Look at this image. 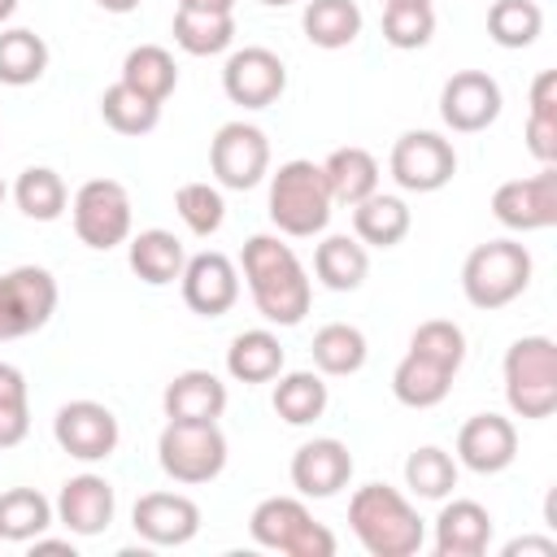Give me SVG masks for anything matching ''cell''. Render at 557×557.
Listing matches in <instances>:
<instances>
[{
	"instance_id": "obj_1",
	"label": "cell",
	"mask_w": 557,
	"mask_h": 557,
	"mask_svg": "<svg viewBox=\"0 0 557 557\" xmlns=\"http://www.w3.org/2000/svg\"><path fill=\"white\" fill-rule=\"evenodd\" d=\"M239 265H244L252 305L265 322H274V326L305 322L313 287H309V274H305L300 257L292 252V244H283L278 235H252L239 252Z\"/></svg>"
},
{
	"instance_id": "obj_2",
	"label": "cell",
	"mask_w": 557,
	"mask_h": 557,
	"mask_svg": "<svg viewBox=\"0 0 557 557\" xmlns=\"http://www.w3.org/2000/svg\"><path fill=\"white\" fill-rule=\"evenodd\" d=\"M348 527L370 557H413L426 540L418 509L387 483H366L352 492Z\"/></svg>"
},
{
	"instance_id": "obj_3",
	"label": "cell",
	"mask_w": 557,
	"mask_h": 557,
	"mask_svg": "<svg viewBox=\"0 0 557 557\" xmlns=\"http://www.w3.org/2000/svg\"><path fill=\"white\" fill-rule=\"evenodd\" d=\"M331 191H326V174L322 165L296 157V161H283L274 174H270V222L292 235V239H309L318 231H326L331 222Z\"/></svg>"
},
{
	"instance_id": "obj_4",
	"label": "cell",
	"mask_w": 557,
	"mask_h": 557,
	"mask_svg": "<svg viewBox=\"0 0 557 557\" xmlns=\"http://www.w3.org/2000/svg\"><path fill=\"white\" fill-rule=\"evenodd\" d=\"M531 287V252L518 239H487L461 265V292L474 309H505Z\"/></svg>"
},
{
	"instance_id": "obj_5",
	"label": "cell",
	"mask_w": 557,
	"mask_h": 557,
	"mask_svg": "<svg viewBox=\"0 0 557 557\" xmlns=\"http://www.w3.org/2000/svg\"><path fill=\"white\" fill-rule=\"evenodd\" d=\"M505 400L518 418H553L557 409V344L548 335H522L505 352Z\"/></svg>"
},
{
	"instance_id": "obj_6",
	"label": "cell",
	"mask_w": 557,
	"mask_h": 557,
	"mask_svg": "<svg viewBox=\"0 0 557 557\" xmlns=\"http://www.w3.org/2000/svg\"><path fill=\"white\" fill-rule=\"evenodd\" d=\"M248 535L283 557H335V535L296 496H265L248 518Z\"/></svg>"
},
{
	"instance_id": "obj_7",
	"label": "cell",
	"mask_w": 557,
	"mask_h": 557,
	"mask_svg": "<svg viewBox=\"0 0 557 557\" xmlns=\"http://www.w3.org/2000/svg\"><path fill=\"white\" fill-rule=\"evenodd\" d=\"M157 461L174 483H213L226 470V435L218 431V422H165Z\"/></svg>"
},
{
	"instance_id": "obj_8",
	"label": "cell",
	"mask_w": 557,
	"mask_h": 557,
	"mask_svg": "<svg viewBox=\"0 0 557 557\" xmlns=\"http://www.w3.org/2000/svg\"><path fill=\"white\" fill-rule=\"evenodd\" d=\"M70 218H74V235L87 248L109 252L131 235V191L117 178H87L74 191Z\"/></svg>"
},
{
	"instance_id": "obj_9",
	"label": "cell",
	"mask_w": 557,
	"mask_h": 557,
	"mask_svg": "<svg viewBox=\"0 0 557 557\" xmlns=\"http://www.w3.org/2000/svg\"><path fill=\"white\" fill-rule=\"evenodd\" d=\"M57 309V278L44 265H17L0 274V339H22L48 326Z\"/></svg>"
},
{
	"instance_id": "obj_10",
	"label": "cell",
	"mask_w": 557,
	"mask_h": 557,
	"mask_svg": "<svg viewBox=\"0 0 557 557\" xmlns=\"http://www.w3.org/2000/svg\"><path fill=\"white\" fill-rule=\"evenodd\" d=\"M387 170H392L396 187L426 196V191H440V187L453 183V174H457V152H453V144H448L440 131H405V135L392 144Z\"/></svg>"
},
{
	"instance_id": "obj_11",
	"label": "cell",
	"mask_w": 557,
	"mask_h": 557,
	"mask_svg": "<svg viewBox=\"0 0 557 557\" xmlns=\"http://www.w3.org/2000/svg\"><path fill=\"white\" fill-rule=\"evenodd\" d=\"M209 170L231 191L257 187L270 174V139H265V131L252 126V122H226V126H218V135L209 144Z\"/></svg>"
},
{
	"instance_id": "obj_12",
	"label": "cell",
	"mask_w": 557,
	"mask_h": 557,
	"mask_svg": "<svg viewBox=\"0 0 557 557\" xmlns=\"http://www.w3.org/2000/svg\"><path fill=\"white\" fill-rule=\"evenodd\" d=\"M222 91L231 104H244V109H270L283 91H287V65L278 52L261 48V44H248V48H235L222 65Z\"/></svg>"
},
{
	"instance_id": "obj_13",
	"label": "cell",
	"mask_w": 557,
	"mask_h": 557,
	"mask_svg": "<svg viewBox=\"0 0 557 557\" xmlns=\"http://www.w3.org/2000/svg\"><path fill=\"white\" fill-rule=\"evenodd\" d=\"M500 83L487 70H457L440 87V117L457 135H479L500 117Z\"/></svg>"
},
{
	"instance_id": "obj_14",
	"label": "cell",
	"mask_w": 557,
	"mask_h": 557,
	"mask_svg": "<svg viewBox=\"0 0 557 557\" xmlns=\"http://www.w3.org/2000/svg\"><path fill=\"white\" fill-rule=\"evenodd\" d=\"M52 435H57L61 453H70L78 461H104V457H113V448L122 440V426H117L109 405H100V400H70V405L57 409Z\"/></svg>"
},
{
	"instance_id": "obj_15",
	"label": "cell",
	"mask_w": 557,
	"mask_h": 557,
	"mask_svg": "<svg viewBox=\"0 0 557 557\" xmlns=\"http://www.w3.org/2000/svg\"><path fill=\"white\" fill-rule=\"evenodd\" d=\"M492 213L509 231H544L557 222V170L540 165L531 178H509L492 191Z\"/></svg>"
},
{
	"instance_id": "obj_16",
	"label": "cell",
	"mask_w": 557,
	"mask_h": 557,
	"mask_svg": "<svg viewBox=\"0 0 557 557\" xmlns=\"http://www.w3.org/2000/svg\"><path fill=\"white\" fill-rule=\"evenodd\" d=\"M131 527L152 548H178L200 531V505L183 492H144L131 509Z\"/></svg>"
},
{
	"instance_id": "obj_17",
	"label": "cell",
	"mask_w": 557,
	"mask_h": 557,
	"mask_svg": "<svg viewBox=\"0 0 557 557\" xmlns=\"http://www.w3.org/2000/svg\"><path fill=\"white\" fill-rule=\"evenodd\" d=\"M183 305L200 318H222L239 300V270L226 252H196L187 257L183 274Z\"/></svg>"
},
{
	"instance_id": "obj_18",
	"label": "cell",
	"mask_w": 557,
	"mask_h": 557,
	"mask_svg": "<svg viewBox=\"0 0 557 557\" xmlns=\"http://www.w3.org/2000/svg\"><path fill=\"white\" fill-rule=\"evenodd\" d=\"M287 474H292V487L300 496L326 500V496H335V492L348 487V479H352V453H348L344 440L322 435V440H309V444H300L292 453V470Z\"/></svg>"
},
{
	"instance_id": "obj_19",
	"label": "cell",
	"mask_w": 557,
	"mask_h": 557,
	"mask_svg": "<svg viewBox=\"0 0 557 557\" xmlns=\"http://www.w3.org/2000/svg\"><path fill=\"white\" fill-rule=\"evenodd\" d=\"M518 457V431L500 413H474L457 431V461L474 474H500Z\"/></svg>"
},
{
	"instance_id": "obj_20",
	"label": "cell",
	"mask_w": 557,
	"mask_h": 557,
	"mask_svg": "<svg viewBox=\"0 0 557 557\" xmlns=\"http://www.w3.org/2000/svg\"><path fill=\"white\" fill-rule=\"evenodd\" d=\"M57 522L70 531V535H100L109 531L113 513H117V496H113V483L100 479V474H74L61 483V496H57Z\"/></svg>"
},
{
	"instance_id": "obj_21",
	"label": "cell",
	"mask_w": 557,
	"mask_h": 557,
	"mask_svg": "<svg viewBox=\"0 0 557 557\" xmlns=\"http://www.w3.org/2000/svg\"><path fill=\"white\" fill-rule=\"evenodd\" d=\"M170 422H218L226 409V383L213 370H183L161 392Z\"/></svg>"
},
{
	"instance_id": "obj_22",
	"label": "cell",
	"mask_w": 557,
	"mask_h": 557,
	"mask_svg": "<svg viewBox=\"0 0 557 557\" xmlns=\"http://www.w3.org/2000/svg\"><path fill=\"white\" fill-rule=\"evenodd\" d=\"M492 544V513L479 500H448L435 518L440 557H483Z\"/></svg>"
},
{
	"instance_id": "obj_23",
	"label": "cell",
	"mask_w": 557,
	"mask_h": 557,
	"mask_svg": "<svg viewBox=\"0 0 557 557\" xmlns=\"http://www.w3.org/2000/svg\"><path fill=\"white\" fill-rule=\"evenodd\" d=\"M322 174H326L331 200H335V205H348V209H352L357 200H366V196L379 191V161H374V152H366V148H357V144L335 148V152L322 161Z\"/></svg>"
},
{
	"instance_id": "obj_24",
	"label": "cell",
	"mask_w": 557,
	"mask_h": 557,
	"mask_svg": "<svg viewBox=\"0 0 557 557\" xmlns=\"http://www.w3.org/2000/svg\"><path fill=\"white\" fill-rule=\"evenodd\" d=\"M126 261H131V270H135L148 287H165V283H174V278L183 274V265H187V257H183V239H178L174 231H161V226L139 231V235L131 239V248H126Z\"/></svg>"
},
{
	"instance_id": "obj_25",
	"label": "cell",
	"mask_w": 557,
	"mask_h": 557,
	"mask_svg": "<svg viewBox=\"0 0 557 557\" xmlns=\"http://www.w3.org/2000/svg\"><path fill=\"white\" fill-rule=\"evenodd\" d=\"M313 274L331 292H357L370 274V252L357 235H326L313 252Z\"/></svg>"
},
{
	"instance_id": "obj_26",
	"label": "cell",
	"mask_w": 557,
	"mask_h": 557,
	"mask_svg": "<svg viewBox=\"0 0 557 557\" xmlns=\"http://www.w3.org/2000/svg\"><path fill=\"white\" fill-rule=\"evenodd\" d=\"M226 374L235 383H270L283 374V344L274 331H239L226 348Z\"/></svg>"
},
{
	"instance_id": "obj_27",
	"label": "cell",
	"mask_w": 557,
	"mask_h": 557,
	"mask_svg": "<svg viewBox=\"0 0 557 557\" xmlns=\"http://www.w3.org/2000/svg\"><path fill=\"white\" fill-rule=\"evenodd\" d=\"M409 222L413 218H409V205L400 196L374 191V196H366V200L352 205V231L370 248H396L409 235Z\"/></svg>"
},
{
	"instance_id": "obj_28",
	"label": "cell",
	"mask_w": 557,
	"mask_h": 557,
	"mask_svg": "<svg viewBox=\"0 0 557 557\" xmlns=\"http://www.w3.org/2000/svg\"><path fill=\"white\" fill-rule=\"evenodd\" d=\"M448 387H453V370H444L418 352H405L400 366L392 370V396L405 409H431L448 396Z\"/></svg>"
},
{
	"instance_id": "obj_29",
	"label": "cell",
	"mask_w": 557,
	"mask_h": 557,
	"mask_svg": "<svg viewBox=\"0 0 557 557\" xmlns=\"http://www.w3.org/2000/svg\"><path fill=\"white\" fill-rule=\"evenodd\" d=\"M300 26L313 48L335 52L361 35V9H357V0H309L300 13Z\"/></svg>"
},
{
	"instance_id": "obj_30",
	"label": "cell",
	"mask_w": 557,
	"mask_h": 557,
	"mask_svg": "<svg viewBox=\"0 0 557 557\" xmlns=\"http://www.w3.org/2000/svg\"><path fill=\"white\" fill-rule=\"evenodd\" d=\"M309 352H313L318 374L344 379V374H357V370L366 366L370 344H366V335H361L352 322H326V326H318Z\"/></svg>"
},
{
	"instance_id": "obj_31",
	"label": "cell",
	"mask_w": 557,
	"mask_h": 557,
	"mask_svg": "<svg viewBox=\"0 0 557 557\" xmlns=\"http://www.w3.org/2000/svg\"><path fill=\"white\" fill-rule=\"evenodd\" d=\"M326 400H331V392H326L322 374H313V370H287V374H278V383H274V413H278L287 426H309V422H318V418L326 413Z\"/></svg>"
},
{
	"instance_id": "obj_32",
	"label": "cell",
	"mask_w": 557,
	"mask_h": 557,
	"mask_svg": "<svg viewBox=\"0 0 557 557\" xmlns=\"http://www.w3.org/2000/svg\"><path fill=\"white\" fill-rule=\"evenodd\" d=\"M122 83H126L131 91H139V96L165 104L170 91L178 87V65H174V57H170L161 44H139V48H131L126 61H122Z\"/></svg>"
},
{
	"instance_id": "obj_33",
	"label": "cell",
	"mask_w": 557,
	"mask_h": 557,
	"mask_svg": "<svg viewBox=\"0 0 557 557\" xmlns=\"http://www.w3.org/2000/svg\"><path fill=\"white\" fill-rule=\"evenodd\" d=\"M44 70H48L44 35H35L26 26L0 30V83L4 87H30V83L44 78Z\"/></svg>"
},
{
	"instance_id": "obj_34",
	"label": "cell",
	"mask_w": 557,
	"mask_h": 557,
	"mask_svg": "<svg viewBox=\"0 0 557 557\" xmlns=\"http://www.w3.org/2000/svg\"><path fill=\"white\" fill-rule=\"evenodd\" d=\"M174 44L187 57H218L235 44V13H200L178 9L174 13Z\"/></svg>"
},
{
	"instance_id": "obj_35",
	"label": "cell",
	"mask_w": 557,
	"mask_h": 557,
	"mask_svg": "<svg viewBox=\"0 0 557 557\" xmlns=\"http://www.w3.org/2000/svg\"><path fill=\"white\" fill-rule=\"evenodd\" d=\"M48 527H52V505H48L44 492H35V487H9V492H0V540L30 544Z\"/></svg>"
},
{
	"instance_id": "obj_36",
	"label": "cell",
	"mask_w": 557,
	"mask_h": 557,
	"mask_svg": "<svg viewBox=\"0 0 557 557\" xmlns=\"http://www.w3.org/2000/svg\"><path fill=\"white\" fill-rule=\"evenodd\" d=\"M13 200H17V209H22L30 222H57V218L65 213V205H70V191H65V183H61L57 170L30 165V170L17 174Z\"/></svg>"
},
{
	"instance_id": "obj_37",
	"label": "cell",
	"mask_w": 557,
	"mask_h": 557,
	"mask_svg": "<svg viewBox=\"0 0 557 557\" xmlns=\"http://www.w3.org/2000/svg\"><path fill=\"white\" fill-rule=\"evenodd\" d=\"M100 117H104V126L117 131V135H148V131L161 122V104L148 100V96H139V91H131V87L117 78V83L104 87V96H100Z\"/></svg>"
},
{
	"instance_id": "obj_38",
	"label": "cell",
	"mask_w": 557,
	"mask_h": 557,
	"mask_svg": "<svg viewBox=\"0 0 557 557\" xmlns=\"http://www.w3.org/2000/svg\"><path fill=\"white\" fill-rule=\"evenodd\" d=\"M405 483L422 500H444L457 487V457H448L435 444H422L405 457Z\"/></svg>"
},
{
	"instance_id": "obj_39",
	"label": "cell",
	"mask_w": 557,
	"mask_h": 557,
	"mask_svg": "<svg viewBox=\"0 0 557 557\" xmlns=\"http://www.w3.org/2000/svg\"><path fill=\"white\" fill-rule=\"evenodd\" d=\"M544 30V13L535 0H492L487 9V35L500 48H531Z\"/></svg>"
},
{
	"instance_id": "obj_40",
	"label": "cell",
	"mask_w": 557,
	"mask_h": 557,
	"mask_svg": "<svg viewBox=\"0 0 557 557\" xmlns=\"http://www.w3.org/2000/svg\"><path fill=\"white\" fill-rule=\"evenodd\" d=\"M435 35V9L422 0H392L383 9V39L400 52L409 48H426Z\"/></svg>"
},
{
	"instance_id": "obj_41",
	"label": "cell",
	"mask_w": 557,
	"mask_h": 557,
	"mask_svg": "<svg viewBox=\"0 0 557 557\" xmlns=\"http://www.w3.org/2000/svg\"><path fill=\"white\" fill-rule=\"evenodd\" d=\"M409 352H418V357H426V361H435V366L457 374L461 361H466V331L457 322H448V318H426L409 335Z\"/></svg>"
},
{
	"instance_id": "obj_42",
	"label": "cell",
	"mask_w": 557,
	"mask_h": 557,
	"mask_svg": "<svg viewBox=\"0 0 557 557\" xmlns=\"http://www.w3.org/2000/svg\"><path fill=\"white\" fill-rule=\"evenodd\" d=\"M174 209H178L183 226H187L191 235H200V239L218 235L222 222H226V200H222V191L209 187V183H183V187L174 191Z\"/></svg>"
},
{
	"instance_id": "obj_43",
	"label": "cell",
	"mask_w": 557,
	"mask_h": 557,
	"mask_svg": "<svg viewBox=\"0 0 557 557\" xmlns=\"http://www.w3.org/2000/svg\"><path fill=\"white\" fill-rule=\"evenodd\" d=\"M527 152L540 165H557V117H527Z\"/></svg>"
},
{
	"instance_id": "obj_44",
	"label": "cell",
	"mask_w": 557,
	"mask_h": 557,
	"mask_svg": "<svg viewBox=\"0 0 557 557\" xmlns=\"http://www.w3.org/2000/svg\"><path fill=\"white\" fill-rule=\"evenodd\" d=\"M30 431V400H17V405H0V448H13L22 444Z\"/></svg>"
},
{
	"instance_id": "obj_45",
	"label": "cell",
	"mask_w": 557,
	"mask_h": 557,
	"mask_svg": "<svg viewBox=\"0 0 557 557\" xmlns=\"http://www.w3.org/2000/svg\"><path fill=\"white\" fill-rule=\"evenodd\" d=\"M531 113L535 117H557V74L540 70L531 83Z\"/></svg>"
},
{
	"instance_id": "obj_46",
	"label": "cell",
	"mask_w": 557,
	"mask_h": 557,
	"mask_svg": "<svg viewBox=\"0 0 557 557\" xmlns=\"http://www.w3.org/2000/svg\"><path fill=\"white\" fill-rule=\"evenodd\" d=\"M17 400H26V374L0 361V405H17Z\"/></svg>"
},
{
	"instance_id": "obj_47",
	"label": "cell",
	"mask_w": 557,
	"mask_h": 557,
	"mask_svg": "<svg viewBox=\"0 0 557 557\" xmlns=\"http://www.w3.org/2000/svg\"><path fill=\"white\" fill-rule=\"evenodd\" d=\"M518 553L557 557V544H553V540H535V535H522V540H509V544H505V557H518Z\"/></svg>"
},
{
	"instance_id": "obj_48",
	"label": "cell",
	"mask_w": 557,
	"mask_h": 557,
	"mask_svg": "<svg viewBox=\"0 0 557 557\" xmlns=\"http://www.w3.org/2000/svg\"><path fill=\"white\" fill-rule=\"evenodd\" d=\"M178 9H200V13H235V0H178Z\"/></svg>"
},
{
	"instance_id": "obj_49",
	"label": "cell",
	"mask_w": 557,
	"mask_h": 557,
	"mask_svg": "<svg viewBox=\"0 0 557 557\" xmlns=\"http://www.w3.org/2000/svg\"><path fill=\"white\" fill-rule=\"evenodd\" d=\"M30 544H35V553H70V557H74V544H70V540H39V535H35Z\"/></svg>"
},
{
	"instance_id": "obj_50",
	"label": "cell",
	"mask_w": 557,
	"mask_h": 557,
	"mask_svg": "<svg viewBox=\"0 0 557 557\" xmlns=\"http://www.w3.org/2000/svg\"><path fill=\"white\" fill-rule=\"evenodd\" d=\"M96 4H100L104 13H135L144 0H96Z\"/></svg>"
},
{
	"instance_id": "obj_51",
	"label": "cell",
	"mask_w": 557,
	"mask_h": 557,
	"mask_svg": "<svg viewBox=\"0 0 557 557\" xmlns=\"http://www.w3.org/2000/svg\"><path fill=\"white\" fill-rule=\"evenodd\" d=\"M13 9H17V0H0V22H9V17H13Z\"/></svg>"
},
{
	"instance_id": "obj_52",
	"label": "cell",
	"mask_w": 557,
	"mask_h": 557,
	"mask_svg": "<svg viewBox=\"0 0 557 557\" xmlns=\"http://www.w3.org/2000/svg\"><path fill=\"white\" fill-rule=\"evenodd\" d=\"M261 4H270V9H283V4H296V0H261Z\"/></svg>"
},
{
	"instance_id": "obj_53",
	"label": "cell",
	"mask_w": 557,
	"mask_h": 557,
	"mask_svg": "<svg viewBox=\"0 0 557 557\" xmlns=\"http://www.w3.org/2000/svg\"><path fill=\"white\" fill-rule=\"evenodd\" d=\"M4 191H9V187H4V178H0V205H4Z\"/></svg>"
},
{
	"instance_id": "obj_54",
	"label": "cell",
	"mask_w": 557,
	"mask_h": 557,
	"mask_svg": "<svg viewBox=\"0 0 557 557\" xmlns=\"http://www.w3.org/2000/svg\"><path fill=\"white\" fill-rule=\"evenodd\" d=\"M387 4H392V0H387ZM422 4H431V0H422Z\"/></svg>"
}]
</instances>
